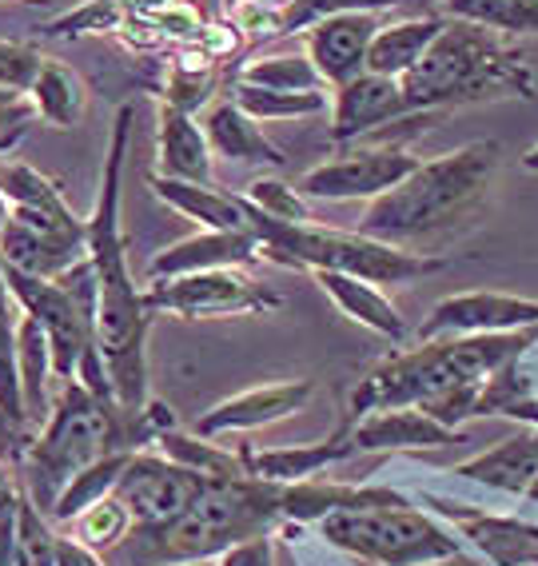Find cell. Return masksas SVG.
<instances>
[{
    "label": "cell",
    "mask_w": 538,
    "mask_h": 566,
    "mask_svg": "<svg viewBox=\"0 0 538 566\" xmlns=\"http://www.w3.org/2000/svg\"><path fill=\"white\" fill-rule=\"evenodd\" d=\"M0 192L9 200L12 212H41V216H56V220H72V208L64 200L61 184L41 176L32 164L21 160H4L0 164Z\"/></svg>",
    "instance_id": "cell-29"
},
{
    "label": "cell",
    "mask_w": 538,
    "mask_h": 566,
    "mask_svg": "<svg viewBox=\"0 0 538 566\" xmlns=\"http://www.w3.org/2000/svg\"><path fill=\"white\" fill-rule=\"evenodd\" d=\"M72 526H76V538H81L84 546L101 551V546H116L120 538H128V531L136 526V518L116 495H104L101 503L84 506L81 515L72 518Z\"/></svg>",
    "instance_id": "cell-36"
},
{
    "label": "cell",
    "mask_w": 538,
    "mask_h": 566,
    "mask_svg": "<svg viewBox=\"0 0 538 566\" xmlns=\"http://www.w3.org/2000/svg\"><path fill=\"white\" fill-rule=\"evenodd\" d=\"M203 486H208V479L180 467L176 459L152 455V451L136 455L133 451L120 483H116V499L133 511L136 526H163L180 518L196 503Z\"/></svg>",
    "instance_id": "cell-11"
},
{
    "label": "cell",
    "mask_w": 538,
    "mask_h": 566,
    "mask_svg": "<svg viewBox=\"0 0 538 566\" xmlns=\"http://www.w3.org/2000/svg\"><path fill=\"white\" fill-rule=\"evenodd\" d=\"M284 486L264 479H208L196 503L163 526H136L133 555L144 566H183L220 558L228 546L272 535L284 518Z\"/></svg>",
    "instance_id": "cell-5"
},
{
    "label": "cell",
    "mask_w": 538,
    "mask_h": 566,
    "mask_svg": "<svg viewBox=\"0 0 538 566\" xmlns=\"http://www.w3.org/2000/svg\"><path fill=\"white\" fill-rule=\"evenodd\" d=\"M152 21L163 36H176V41H200L203 36V12L196 9L192 0H176V4H168Z\"/></svg>",
    "instance_id": "cell-42"
},
{
    "label": "cell",
    "mask_w": 538,
    "mask_h": 566,
    "mask_svg": "<svg viewBox=\"0 0 538 566\" xmlns=\"http://www.w3.org/2000/svg\"><path fill=\"white\" fill-rule=\"evenodd\" d=\"M252 208V203H247ZM252 232L264 243V260L304 272H344L367 283H415L447 268V260L426 252H407L395 243L371 240L363 232H336L319 223L267 220L252 208Z\"/></svg>",
    "instance_id": "cell-7"
},
{
    "label": "cell",
    "mask_w": 538,
    "mask_h": 566,
    "mask_svg": "<svg viewBox=\"0 0 538 566\" xmlns=\"http://www.w3.org/2000/svg\"><path fill=\"white\" fill-rule=\"evenodd\" d=\"M451 21L483 24L503 36H530L538 32V0H439Z\"/></svg>",
    "instance_id": "cell-31"
},
{
    "label": "cell",
    "mask_w": 538,
    "mask_h": 566,
    "mask_svg": "<svg viewBox=\"0 0 538 566\" xmlns=\"http://www.w3.org/2000/svg\"><path fill=\"white\" fill-rule=\"evenodd\" d=\"M21 491H24V486H17L12 471L4 463H0V523H4V518H17V506H21Z\"/></svg>",
    "instance_id": "cell-45"
},
{
    "label": "cell",
    "mask_w": 538,
    "mask_h": 566,
    "mask_svg": "<svg viewBox=\"0 0 538 566\" xmlns=\"http://www.w3.org/2000/svg\"><path fill=\"white\" fill-rule=\"evenodd\" d=\"M443 24H447V17H435V12L411 17V21H383V29L371 41V52H367V72L403 81L407 72H415V64L431 52Z\"/></svg>",
    "instance_id": "cell-25"
},
{
    "label": "cell",
    "mask_w": 538,
    "mask_h": 566,
    "mask_svg": "<svg viewBox=\"0 0 538 566\" xmlns=\"http://www.w3.org/2000/svg\"><path fill=\"white\" fill-rule=\"evenodd\" d=\"M232 101L252 116V120H299V116H315L327 108L324 92H275V88H255V84L232 81Z\"/></svg>",
    "instance_id": "cell-33"
},
{
    "label": "cell",
    "mask_w": 538,
    "mask_h": 566,
    "mask_svg": "<svg viewBox=\"0 0 538 566\" xmlns=\"http://www.w3.org/2000/svg\"><path fill=\"white\" fill-rule=\"evenodd\" d=\"M403 92L411 112L510 101V96L530 101L535 96V72H530L523 49L510 44V36L447 17L431 52L415 64V72L403 76Z\"/></svg>",
    "instance_id": "cell-4"
},
{
    "label": "cell",
    "mask_w": 538,
    "mask_h": 566,
    "mask_svg": "<svg viewBox=\"0 0 538 566\" xmlns=\"http://www.w3.org/2000/svg\"><path fill=\"white\" fill-rule=\"evenodd\" d=\"M29 101L44 124H52V128H72V124H81L84 112H88V84H84L81 72H72L68 64L44 61L29 88Z\"/></svg>",
    "instance_id": "cell-26"
},
{
    "label": "cell",
    "mask_w": 538,
    "mask_h": 566,
    "mask_svg": "<svg viewBox=\"0 0 538 566\" xmlns=\"http://www.w3.org/2000/svg\"><path fill=\"white\" fill-rule=\"evenodd\" d=\"M17 324L21 319H12V312H0V439L21 455L29 411H24L21 364H17Z\"/></svg>",
    "instance_id": "cell-28"
},
{
    "label": "cell",
    "mask_w": 538,
    "mask_h": 566,
    "mask_svg": "<svg viewBox=\"0 0 538 566\" xmlns=\"http://www.w3.org/2000/svg\"><path fill=\"white\" fill-rule=\"evenodd\" d=\"M203 132L215 156L232 164H267V168H284L287 156L264 136L260 120H252L235 101H220L203 116Z\"/></svg>",
    "instance_id": "cell-23"
},
{
    "label": "cell",
    "mask_w": 538,
    "mask_h": 566,
    "mask_svg": "<svg viewBox=\"0 0 538 566\" xmlns=\"http://www.w3.org/2000/svg\"><path fill=\"white\" fill-rule=\"evenodd\" d=\"M152 192L160 196L168 208L183 212L188 220L212 228V232H252V208H247L244 196L220 192L212 184H188V180H172V176L156 172Z\"/></svg>",
    "instance_id": "cell-21"
},
{
    "label": "cell",
    "mask_w": 538,
    "mask_h": 566,
    "mask_svg": "<svg viewBox=\"0 0 538 566\" xmlns=\"http://www.w3.org/2000/svg\"><path fill=\"white\" fill-rule=\"evenodd\" d=\"M128 4H133V17H148V21H152V17H160L176 0H128Z\"/></svg>",
    "instance_id": "cell-46"
},
{
    "label": "cell",
    "mask_w": 538,
    "mask_h": 566,
    "mask_svg": "<svg viewBox=\"0 0 538 566\" xmlns=\"http://www.w3.org/2000/svg\"><path fill=\"white\" fill-rule=\"evenodd\" d=\"M463 566H478V563H475V558H463Z\"/></svg>",
    "instance_id": "cell-51"
},
{
    "label": "cell",
    "mask_w": 538,
    "mask_h": 566,
    "mask_svg": "<svg viewBox=\"0 0 538 566\" xmlns=\"http://www.w3.org/2000/svg\"><path fill=\"white\" fill-rule=\"evenodd\" d=\"M411 0H292L279 17V36H292V32L315 29L327 17H339V12H383V9H403Z\"/></svg>",
    "instance_id": "cell-38"
},
{
    "label": "cell",
    "mask_w": 538,
    "mask_h": 566,
    "mask_svg": "<svg viewBox=\"0 0 538 566\" xmlns=\"http://www.w3.org/2000/svg\"><path fill=\"white\" fill-rule=\"evenodd\" d=\"M315 384L312 379H287V384H267L252 387V391H240L224 403H215L212 411L196 423V436L203 439H220L232 436V431H255V427H272L287 415L304 411L312 403Z\"/></svg>",
    "instance_id": "cell-14"
},
{
    "label": "cell",
    "mask_w": 538,
    "mask_h": 566,
    "mask_svg": "<svg viewBox=\"0 0 538 566\" xmlns=\"http://www.w3.org/2000/svg\"><path fill=\"white\" fill-rule=\"evenodd\" d=\"M498 156L503 153L495 140H475L458 153L419 160V168L403 184L367 203V212L359 216V232L407 252H423L443 235H455L463 223L475 220L487 200Z\"/></svg>",
    "instance_id": "cell-2"
},
{
    "label": "cell",
    "mask_w": 538,
    "mask_h": 566,
    "mask_svg": "<svg viewBox=\"0 0 538 566\" xmlns=\"http://www.w3.org/2000/svg\"><path fill=\"white\" fill-rule=\"evenodd\" d=\"M12 307H21L12 300V287H9V275H4V260H0V312H12Z\"/></svg>",
    "instance_id": "cell-47"
},
{
    "label": "cell",
    "mask_w": 538,
    "mask_h": 566,
    "mask_svg": "<svg viewBox=\"0 0 538 566\" xmlns=\"http://www.w3.org/2000/svg\"><path fill=\"white\" fill-rule=\"evenodd\" d=\"M419 168V156H411L407 148H356L344 153L336 160L315 164L312 172H304L299 192L307 200H379L383 192H391L395 184H403L407 176Z\"/></svg>",
    "instance_id": "cell-10"
},
{
    "label": "cell",
    "mask_w": 538,
    "mask_h": 566,
    "mask_svg": "<svg viewBox=\"0 0 538 566\" xmlns=\"http://www.w3.org/2000/svg\"><path fill=\"white\" fill-rule=\"evenodd\" d=\"M244 200L252 203L255 212H264L267 220L312 223V212H307V196L299 192L295 184H284L279 176H260V180H252V188L244 192Z\"/></svg>",
    "instance_id": "cell-40"
},
{
    "label": "cell",
    "mask_w": 538,
    "mask_h": 566,
    "mask_svg": "<svg viewBox=\"0 0 538 566\" xmlns=\"http://www.w3.org/2000/svg\"><path fill=\"white\" fill-rule=\"evenodd\" d=\"M312 275H315V283L336 300V307L351 324L383 335L391 344H403L407 339L403 315H399V307L379 292V283H367V280H359V275H344V272H312Z\"/></svg>",
    "instance_id": "cell-24"
},
{
    "label": "cell",
    "mask_w": 538,
    "mask_h": 566,
    "mask_svg": "<svg viewBox=\"0 0 538 566\" xmlns=\"http://www.w3.org/2000/svg\"><path fill=\"white\" fill-rule=\"evenodd\" d=\"M133 431L116 403L92 395L81 379H68L56 395V407L44 419L41 439L29 447V499L52 518V506L64 486L96 459L133 451Z\"/></svg>",
    "instance_id": "cell-6"
},
{
    "label": "cell",
    "mask_w": 538,
    "mask_h": 566,
    "mask_svg": "<svg viewBox=\"0 0 538 566\" xmlns=\"http://www.w3.org/2000/svg\"><path fill=\"white\" fill-rule=\"evenodd\" d=\"M156 443L163 447V455L176 459L180 467H188V471H196V475L203 479H244L247 467L244 459H240V451H220V447L212 443V439H188V436H176V431H163Z\"/></svg>",
    "instance_id": "cell-35"
},
{
    "label": "cell",
    "mask_w": 538,
    "mask_h": 566,
    "mask_svg": "<svg viewBox=\"0 0 538 566\" xmlns=\"http://www.w3.org/2000/svg\"><path fill=\"white\" fill-rule=\"evenodd\" d=\"M518 164H523L527 172H538V144L530 148V153H523V160H518Z\"/></svg>",
    "instance_id": "cell-48"
},
{
    "label": "cell",
    "mask_w": 538,
    "mask_h": 566,
    "mask_svg": "<svg viewBox=\"0 0 538 566\" xmlns=\"http://www.w3.org/2000/svg\"><path fill=\"white\" fill-rule=\"evenodd\" d=\"M133 104H120L113 120V140L104 156L101 196L88 220V260L96 268V347H101L108 375H113L116 407H120L128 431L148 403V324L152 312L144 307V292H136L128 272V240L120 223V184L128 140H133ZM136 443V431H133Z\"/></svg>",
    "instance_id": "cell-1"
},
{
    "label": "cell",
    "mask_w": 538,
    "mask_h": 566,
    "mask_svg": "<svg viewBox=\"0 0 538 566\" xmlns=\"http://www.w3.org/2000/svg\"><path fill=\"white\" fill-rule=\"evenodd\" d=\"M9 216H12V208H9V200H4V192H0V232H4V223H9Z\"/></svg>",
    "instance_id": "cell-50"
},
{
    "label": "cell",
    "mask_w": 538,
    "mask_h": 566,
    "mask_svg": "<svg viewBox=\"0 0 538 566\" xmlns=\"http://www.w3.org/2000/svg\"><path fill=\"white\" fill-rule=\"evenodd\" d=\"M407 116H411V104H407L403 81L363 72V76H356L351 84L336 88V104H331V140L336 144L359 140L367 132L407 120Z\"/></svg>",
    "instance_id": "cell-15"
},
{
    "label": "cell",
    "mask_w": 538,
    "mask_h": 566,
    "mask_svg": "<svg viewBox=\"0 0 538 566\" xmlns=\"http://www.w3.org/2000/svg\"><path fill=\"white\" fill-rule=\"evenodd\" d=\"M220 566H275L272 535H255V538L228 546L224 555H220Z\"/></svg>",
    "instance_id": "cell-43"
},
{
    "label": "cell",
    "mask_w": 538,
    "mask_h": 566,
    "mask_svg": "<svg viewBox=\"0 0 538 566\" xmlns=\"http://www.w3.org/2000/svg\"><path fill=\"white\" fill-rule=\"evenodd\" d=\"M451 475L463 479V483L487 486V491L527 499L530 486L538 483V427H527V431L503 439V443L483 451V455L451 467Z\"/></svg>",
    "instance_id": "cell-19"
},
{
    "label": "cell",
    "mask_w": 538,
    "mask_h": 566,
    "mask_svg": "<svg viewBox=\"0 0 538 566\" xmlns=\"http://www.w3.org/2000/svg\"><path fill=\"white\" fill-rule=\"evenodd\" d=\"M383 29L379 12H339L307 29V56L331 88H344L367 72V52Z\"/></svg>",
    "instance_id": "cell-13"
},
{
    "label": "cell",
    "mask_w": 538,
    "mask_h": 566,
    "mask_svg": "<svg viewBox=\"0 0 538 566\" xmlns=\"http://www.w3.org/2000/svg\"><path fill=\"white\" fill-rule=\"evenodd\" d=\"M319 535L347 555L371 566H423L463 555V543L423 511L379 506V511H339L319 523Z\"/></svg>",
    "instance_id": "cell-8"
},
{
    "label": "cell",
    "mask_w": 538,
    "mask_h": 566,
    "mask_svg": "<svg viewBox=\"0 0 538 566\" xmlns=\"http://www.w3.org/2000/svg\"><path fill=\"white\" fill-rule=\"evenodd\" d=\"M356 455V443H351V419L339 423V431L324 443H307V447H240V459H244L247 475L264 479V483H304L315 479L324 467L339 463V459Z\"/></svg>",
    "instance_id": "cell-18"
},
{
    "label": "cell",
    "mask_w": 538,
    "mask_h": 566,
    "mask_svg": "<svg viewBox=\"0 0 538 566\" xmlns=\"http://www.w3.org/2000/svg\"><path fill=\"white\" fill-rule=\"evenodd\" d=\"M17 364H21V395L29 423H41V419L52 415L49 375H56V364H52L49 335H44V327L32 315H21V324H17Z\"/></svg>",
    "instance_id": "cell-27"
},
{
    "label": "cell",
    "mask_w": 538,
    "mask_h": 566,
    "mask_svg": "<svg viewBox=\"0 0 538 566\" xmlns=\"http://www.w3.org/2000/svg\"><path fill=\"white\" fill-rule=\"evenodd\" d=\"M351 443H356V451H419V447L463 443V431L439 423L423 407H391V411H371L351 419Z\"/></svg>",
    "instance_id": "cell-17"
},
{
    "label": "cell",
    "mask_w": 538,
    "mask_h": 566,
    "mask_svg": "<svg viewBox=\"0 0 538 566\" xmlns=\"http://www.w3.org/2000/svg\"><path fill=\"white\" fill-rule=\"evenodd\" d=\"M148 312H168L180 319H224V315H264L279 312L284 300L252 280L244 268H212V272L176 275V280H152L144 287Z\"/></svg>",
    "instance_id": "cell-9"
},
{
    "label": "cell",
    "mask_w": 538,
    "mask_h": 566,
    "mask_svg": "<svg viewBox=\"0 0 538 566\" xmlns=\"http://www.w3.org/2000/svg\"><path fill=\"white\" fill-rule=\"evenodd\" d=\"M538 327V300L507 292H463L447 295L431 307L415 339H443V335H495V332H530Z\"/></svg>",
    "instance_id": "cell-12"
},
{
    "label": "cell",
    "mask_w": 538,
    "mask_h": 566,
    "mask_svg": "<svg viewBox=\"0 0 538 566\" xmlns=\"http://www.w3.org/2000/svg\"><path fill=\"white\" fill-rule=\"evenodd\" d=\"M215 96V61L208 52H180L163 81V104L180 112H196Z\"/></svg>",
    "instance_id": "cell-34"
},
{
    "label": "cell",
    "mask_w": 538,
    "mask_h": 566,
    "mask_svg": "<svg viewBox=\"0 0 538 566\" xmlns=\"http://www.w3.org/2000/svg\"><path fill=\"white\" fill-rule=\"evenodd\" d=\"M44 61H49V56H41L32 44L0 41V88L4 92H29Z\"/></svg>",
    "instance_id": "cell-41"
},
{
    "label": "cell",
    "mask_w": 538,
    "mask_h": 566,
    "mask_svg": "<svg viewBox=\"0 0 538 566\" xmlns=\"http://www.w3.org/2000/svg\"><path fill=\"white\" fill-rule=\"evenodd\" d=\"M235 81L255 84V88H275V92H324L327 81L312 64V56L299 52H267L255 56L244 69L235 72Z\"/></svg>",
    "instance_id": "cell-30"
},
{
    "label": "cell",
    "mask_w": 538,
    "mask_h": 566,
    "mask_svg": "<svg viewBox=\"0 0 538 566\" xmlns=\"http://www.w3.org/2000/svg\"><path fill=\"white\" fill-rule=\"evenodd\" d=\"M56 543L44 511L21 491V506H17V566H56Z\"/></svg>",
    "instance_id": "cell-37"
},
{
    "label": "cell",
    "mask_w": 538,
    "mask_h": 566,
    "mask_svg": "<svg viewBox=\"0 0 538 566\" xmlns=\"http://www.w3.org/2000/svg\"><path fill=\"white\" fill-rule=\"evenodd\" d=\"M538 347V327L530 332H495V335H443L426 339L411 352H395L379 359L351 391L347 415L391 411V407H426L439 395L487 384L490 375Z\"/></svg>",
    "instance_id": "cell-3"
},
{
    "label": "cell",
    "mask_w": 538,
    "mask_h": 566,
    "mask_svg": "<svg viewBox=\"0 0 538 566\" xmlns=\"http://www.w3.org/2000/svg\"><path fill=\"white\" fill-rule=\"evenodd\" d=\"M128 459H133V451H116V455H104V459H96L92 467H84L81 475L64 486V495L56 499V506H52V518H56V523H72L84 506L101 503L104 495H116V483H120Z\"/></svg>",
    "instance_id": "cell-32"
},
{
    "label": "cell",
    "mask_w": 538,
    "mask_h": 566,
    "mask_svg": "<svg viewBox=\"0 0 538 566\" xmlns=\"http://www.w3.org/2000/svg\"><path fill=\"white\" fill-rule=\"evenodd\" d=\"M264 260V243L255 232H212L203 228L200 235L163 248L152 255L144 280H176V275L212 272V268H247V263Z\"/></svg>",
    "instance_id": "cell-16"
},
{
    "label": "cell",
    "mask_w": 538,
    "mask_h": 566,
    "mask_svg": "<svg viewBox=\"0 0 538 566\" xmlns=\"http://www.w3.org/2000/svg\"><path fill=\"white\" fill-rule=\"evenodd\" d=\"M56 566H104V563L96 558L92 546L81 543V538H61V543H56Z\"/></svg>",
    "instance_id": "cell-44"
},
{
    "label": "cell",
    "mask_w": 538,
    "mask_h": 566,
    "mask_svg": "<svg viewBox=\"0 0 538 566\" xmlns=\"http://www.w3.org/2000/svg\"><path fill=\"white\" fill-rule=\"evenodd\" d=\"M252 4H260V9H272V12H284L292 0H252Z\"/></svg>",
    "instance_id": "cell-49"
},
{
    "label": "cell",
    "mask_w": 538,
    "mask_h": 566,
    "mask_svg": "<svg viewBox=\"0 0 538 566\" xmlns=\"http://www.w3.org/2000/svg\"><path fill=\"white\" fill-rule=\"evenodd\" d=\"M463 538L475 543V551L490 566H538V526L523 523L515 515L495 511H467L455 518Z\"/></svg>",
    "instance_id": "cell-22"
},
{
    "label": "cell",
    "mask_w": 538,
    "mask_h": 566,
    "mask_svg": "<svg viewBox=\"0 0 538 566\" xmlns=\"http://www.w3.org/2000/svg\"><path fill=\"white\" fill-rule=\"evenodd\" d=\"M156 156L160 176L188 184H212V144L203 124L192 120V112H180L160 101V128H156Z\"/></svg>",
    "instance_id": "cell-20"
},
{
    "label": "cell",
    "mask_w": 538,
    "mask_h": 566,
    "mask_svg": "<svg viewBox=\"0 0 538 566\" xmlns=\"http://www.w3.org/2000/svg\"><path fill=\"white\" fill-rule=\"evenodd\" d=\"M133 17L128 0H88L81 9L64 12L61 21L44 24V36H84V32H120Z\"/></svg>",
    "instance_id": "cell-39"
}]
</instances>
